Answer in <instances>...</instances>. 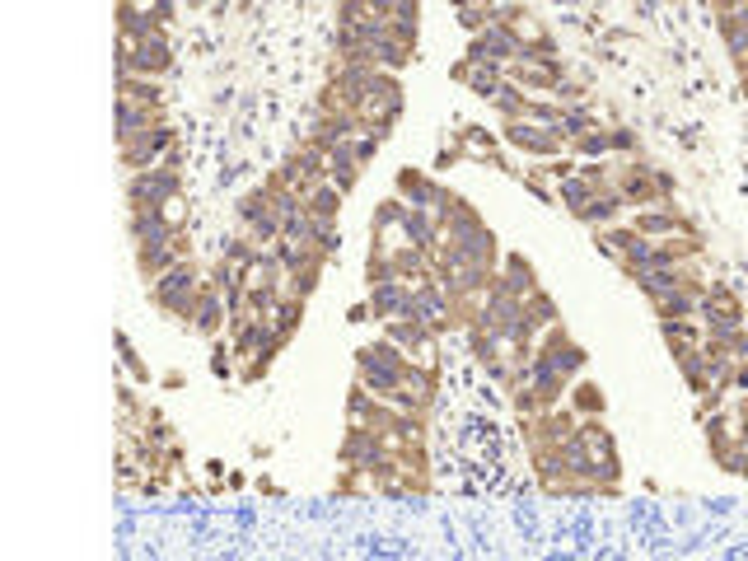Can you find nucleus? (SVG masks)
<instances>
[{"mask_svg": "<svg viewBox=\"0 0 748 561\" xmlns=\"http://www.w3.org/2000/svg\"><path fill=\"white\" fill-rule=\"evenodd\" d=\"M519 52H524V33L515 24H491L468 43V61H487V66H510L519 61Z\"/></svg>", "mask_w": 748, "mask_h": 561, "instance_id": "nucleus-5", "label": "nucleus"}, {"mask_svg": "<svg viewBox=\"0 0 748 561\" xmlns=\"http://www.w3.org/2000/svg\"><path fill=\"white\" fill-rule=\"evenodd\" d=\"M117 351H122V365H127V370L136 374V384H150V370L141 365V356H136V346H131L127 332H117Z\"/></svg>", "mask_w": 748, "mask_h": 561, "instance_id": "nucleus-26", "label": "nucleus"}, {"mask_svg": "<svg viewBox=\"0 0 748 561\" xmlns=\"http://www.w3.org/2000/svg\"><path fill=\"white\" fill-rule=\"evenodd\" d=\"M342 202H346V192L342 187H332V183H318L309 197H304V211L314 220H323V225H337V216H342Z\"/></svg>", "mask_w": 748, "mask_h": 561, "instance_id": "nucleus-17", "label": "nucleus"}, {"mask_svg": "<svg viewBox=\"0 0 748 561\" xmlns=\"http://www.w3.org/2000/svg\"><path fill=\"white\" fill-rule=\"evenodd\" d=\"M173 66V47L169 38H145V43H117V75H145V80H159V75Z\"/></svg>", "mask_w": 748, "mask_h": 561, "instance_id": "nucleus-4", "label": "nucleus"}, {"mask_svg": "<svg viewBox=\"0 0 748 561\" xmlns=\"http://www.w3.org/2000/svg\"><path fill=\"white\" fill-rule=\"evenodd\" d=\"M608 136H613V155H636V150H641L632 127H608Z\"/></svg>", "mask_w": 748, "mask_h": 561, "instance_id": "nucleus-28", "label": "nucleus"}, {"mask_svg": "<svg viewBox=\"0 0 748 561\" xmlns=\"http://www.w3.org/2000/svg\"><path fill=\"white\" fill-rule=\"evenodd\" d=\"M524 431H529V445H561V440H571V435L580 431V417L576 407H547V412H538V417H524Z\"/></svg>", "mask_w": 748, "mask_h": 561, "instance_id": "nucleus-7", "label": "nucleus"}, {"mask_svg": "<svg viewBox=\"0 0 748 561\" xmlns=\"http://www.w3.org/2000/svg\"><path fill=\"white\" fill-rule=\"evenodd\" d=\"M351 141H356V136H351ZM351 141H342L337 145V150H328V183L332 187H342L346 197H351V192H356V183H360V159H356V145Z\"/></svg>", "mask_w": 748, "mask_h": 561, "instance_id": "nucleus-15", "label": "nucleus"}, {"mask_svg": "<svg viewBox=\"0 0 748 561\" xmlns=\"http://www.w3.org/2000/svg\"><path fill=\"white\" fill-rule=\"evenodd\" d=\"M192 332H202L216 342L220 332H230V309H225V290L202 281V295H197V309H192Z\"/></svg>", "mask_w": 748, "mask_h": 561, "instance_id": "nucleus-9", "label": "nucleus"}, {"mask_svg": "<svg viewBox=\"0 0 748 561\" xmlns=\"http://www.w3.org/2000/svg\"><path fill=\"white\" fill-rule=\"evenodd\" d=\"M351 145H356V159H360V169H365V164H374V155H379L384 141H379V136H356Z\"/></svg>", "mask_w": 748, "mask_h": 561, "instance_id": "nucleus-29", "label": "nucleus"}, {"mask_svg": "<svg viewBox=\"0 0 748 561\" xmlns=\"http://www.w3.org/2000/svg\"><path fill=\"white\" fill-rule=\"evenodd\" d=\"M571 155L576 159H608L613 155V136H608V127H594V131H585L580 141H571Z\"/></svg>", "mask_w": 748, "mask_h": 561, "instance_id": "nucleus-23", "label": "nucleus"}, {"mask_svg": "<svg viewBox=\"0 0 748 561\" xmlns=\"http://www.w3.org/2000/svg\"><path fill=\"white\" fill-rule=\"evenodd\" d=\"M636 234H646V239H678V234H697V225H692L683 211H674L669 202L660 206H646V211H636L632 220H627Z\"/></svg>", "mask_w": 748, "mask_h": 561, "instance_id": "nucleus-8", "label": "nucleus"}, {"mask_svg": "<svg viewBox=\"0 0 748 561\" xmlns=\"http://www.w3.org/2000/svg\"><path fill=\"white\" fill-rule=\"evenodd\" d=\"M262 220H276V211H272L267 187H253V192H244V197H239V225H244V230H258Z\"/></svg>", "mask_w": 748, "mask_h": 561, "instance_id": "nucleus-19", "label": "nucleus"}, {"mask_svg": "<svg viewBox=\"0 0 748 561\" xmlns=\"http://www.w3.org/2000/svg\"><path fill=\"white\" fill-rule=\"evenodd\" d=\"M272 323L281 337H295V328L304 323V300L300 295H281V304L272 309Z\"/></svg>", "mask_w": 748, "mask_h": 561, "instance_id": "nucleus-24", "label": "nucleus"}, {"mask_svg": "<svg viewBox=\"0 0 748 561\" xmlns=\"http://www.w3.org/2000/svg\"><path fill=\"white\" fill-rule=\"evenodd\" d=\"M566 403L576 407V417H604L608 398H604V389H599L594 379H576V384H571V398H566Z\"/></svg>", "mask_w": 748, "mask_h": 561, "instance_id": "nucleus-20", "label": "nucleus"}, {"mask_svg": "<svg viewBox=\"0 0 748 561\" xmlns=\"http://www.w3.org/2000/svg\"><path fill=\"white\" fill-rule=\"evenodd\" d=\"M622 211H627V197H622L618 187H604L585 211H576V220L590 225V230H608V225H622Z\"/></svg>", "mask_w": 748, "mask_h": 561, "instance_id": "nucleus-14", "label": "nucleus"}, {"mask_svg": "<svg viewBox=\"0 0 748 561\" xmlns=\"http://www.w3.org/2000/svg\"><path fill=\"white\" fill-rule=\"evenodd\" d=\"M529 99H533V94H524L515 80H505V85L496 89L491 108H496V117H501V122H519V117H524V108H529Z\"/></svg>", "mask_w": 748, "mask_h": 561, "instance_id": "nucleus-22", "label": "nucleus"}, {"mask_svg": "<svg viewBox=\"0 0 748 561\" xmlns=\"http://www.w3.org/2000/svg\"><path fill=\"white\" fill-rule=\"evenodd\" d=\"M211 374H216V379H230L234 374V351H230V342H220V337H216V346H211Z\"/></svg>", "mask_w": 748, "mask_h": 561, "instance_id": "nucleus-27", "label": "nucleus"}, {"mask_svg": "<svg viewBox=\"0 0 748 561\" xmlns=\"http://www.w3.org/2000/svg\"><path fill=\"white\" fill-rule=\"evenodd\" d=\"M183 178H178V155H169L164 164L145 173H127V211H150V206H169L178 202Z\"/></svg>", "mask_w": 748, "mask_h": 561, "instance_id": "nucleus-2", "label": "nucleus"}, {"mask_svg": "<svg viewBox=\"0 0 748 561\" xmlns=\"http://www.w3.org/2000/svg\"><path fill=\"white\" fill-rule=\"evenodd\" d=\"M449 75H454L459 85L473 89L482 103H491V99H496V89L505 85V66H487V61H468V57L454 61V71H449Z\"/></svg>", "mask_w": 748, "mask_h": 561, "instance_id": "nucleus-10", "label": "nucleus"}, {"mask_svg": "<svg viewBox=\"0 0 748 561\" xmlns=\"http://www.w3.org/2000/svg\"><path fill=\"white\" fill-rule=\"evenodd\" d=\"M407 211L412 206L393 192V197H384V202L374 206V220H370V239H398L403 234V220H407Z\"/></svg>", "mask_w": 748, "mask_h": 561, "instance_id": "nucleus-16", "label": "nucleus"}, {"mask_svg": "<svg viewBox=\"0 0 748 561\" xmlns=\"http://www.w3.org/2000/svg\"><path fill=\"white\" fill-rule=\"evenodd\" d=\"M594 197H599V187L585 183L580 173H571V178H561V183H557V202L566 206L571 216H576V211H585V206H590Z\"/></svg>", "mask_w": 748, "mask_h": 561, "instance_id": "nucleus-21", "label": "nucleus"}, {"mask_svg": "<svg viewBox=\"0 0 748 561\" xmlns=\"http://www.w3.org/2000/svg\"><path fill=\"white\" fill-rule=\"evenodd\" d=\"M524 309H529V318L533 323H538V328H557L561 323V309H557V300H552V295H547V290H533L529 300H524Z\"/></svg>", "mask_w": 748, "mask_h": 561, "instance_id": "nucleus-25", "label": "nucleus"}, {"mask_svg": "<svg viewBox=\"0 0 748 561\" xmlns=\"http://www.w3.org/2000/svg\"><path fill=\"white\" fill-rule=\"evenodd\" d=\"M117 99L164 108V89H159V80H145V75H117Z\"/></svg>", "mask_w": 748, "mask_h": 561, "instance_id": "nucleus-18", "label": "nucleus"}, {"mask_svg": "<svg viewBox=\"0 0 748 561\" xmlns=\"http://www.w3.org/2000/svg\"><path fill=\"white\" fill-rule=\"evenodd\" d=\"M150 127H164V108H145V103L117 99V145L136 141V136Z\"/></svg>", "mask_w": 748, "mask_h": 561, "instance_id": "nucleus-12", "label": "nucleus"}, {"mask_svg": "<svg viewBox=\"0 0 748 561\" xmlns=\"http://www.w3.org/2000/svg\"><path fill=\"white\" fill-rule=\"evenodd\" d=\"M440 187L445 183H435L426 169H398V178H393V192H398L412 211H431L435 197H440Z\"/></svg>", "mask_w": 748, "mask_h": 561, "instance_id": "nucleus-11", "label": "nucleus"}, {"mask_svg": "<svg viewBox=\"0 0 748 561\" xmlns=\"http://www.w3.org/2000/svg\"><path fill=\"white\" fill-rule=\"evenodd\" d=\"M496 286L505 290V295H519V300H529L538 286V272H533V262L524 258V253H505L501 258V272H496Z\"/></svg>", "mask_w": 748, "mask_h": 561, "instance_id": "nucleus-13", "label": "nucleus"}, {"mask_svg": "<svg viewBox=\"0 0 748 561\" xmlns=\"http://www.w3.org/2000/svg\"><path fill=\"white\" fill-rule=\"evenodd\" d=\"M202 281H206L202 267L187 258V262H178V267H169L159 281H150V300H155L169 318H183V323H192V309H197Z\"/></svg>", "mask_w": 748, "mask_h": 561, "instance_id": "nucleus-1", "label": "nucleus"}, {"mask_svg": "<svg viewBox=\"0 0 748 561\" xmlns=\"http://www.w3.org/2000/svg\"><path fill=\"white\" fill-rule=\"evenodd\" d=\"M501 141L505 150H515L524 159H557V155H571V141L561 136L557 127H538V122H501Z\"/></svg>", "mask_w": 748, "mask_h": 561, "instance_id": "nucleus-3", "label": "nucleus"}, {"mask_svg": "<svg viewBox=\"0 0 748 561\" xmlns=\"http://www.w3.org/2000/svg\"><path fill=\"white\" fill-rule=\"evenodd\" d=\"M173 145H178V136H173L169 122H164V127L141 131L136 141L122 145V169H127V173L155 169V164H164V155H173Z\"/></svg>", "mask_w": 748, "mask_h": 561, "instance_id": "nucleus-6", "label": "nucleus"}]
</instances>
